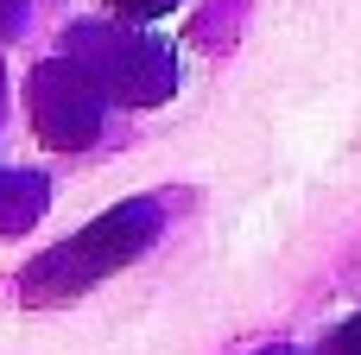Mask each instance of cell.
<instances>
[{"label": "cell", "instance_id": "2", "mask_svg": "<svg viewBox=\"0 0 361 355\" xmlns=\"http://www.w3.org/2000/svg\"><path fill=\"white\" fill-rule=\"evenodd\" d=\"M152 235H159V203H152V197H133V203L95 216L76 241L51 248V254L32 267L25 299H63V292H82V286L108 279V273H121L133 254H146Z\"/></svg>", "mask_w": 361, "mask_h": 355}, {"label": "cell", "instance_id": "5", "mask_svg": "<svg viewBox=\"0 0 361 355\" xmlns=\"http://www.w3.org/2000/svg\"><path fill=\"white\" fill-rule=\"evenodd\" d=\"M114 19H127V25H152V19H165L178 0H102Z\"/></svg>", "mask_w": 361, "mask_h": 355}, {"label": "cell", "instance_id": "4", "mask_svg": "<svg viewBox=\"0 0 361 355\" xmlns=\"http://www.w3.org/2000/svg\"><path fill=\"white\" fill-rule=\"evenodd\" d=\"M38 210H44V184L19 178V172H0V229H25Z\"/></svg>", "mask_w": 361, "mask_h": 355}, {"label": "cell", "instance_id": "3", "mask_svg": "<svg viewBox=\"0 0 361 355\" xmlns=\"http://www.w3.org/2000/svg\"><path fill=\"white\" fill-rule=\"evenodd\" d=\"M102 89L76 70V64H63V57H51V64H38V76H32V121H38V140L44 146H89L95 133H102Z\"/></svg>", "mask_w": 361, "mask_h": 355}, {"label": "cell", "instance_id": "1", "mask_svg": "<svg viewBox=\"0 0 361 355\" xmlns=\"http://www.w3.org/2000/svg\"><path fill=\"white\" fill-rule=\"evenodd\" d=\"M63 64H76L102 102H165L178 83V57L152 25H127V19H102V25H76L63 38Z\"/></svg>", "mask_w": 361, "mask_h": 355}, {"label": "cell", "instance_id": "6", "mask_svg": "<svg viewBox=\"0 0 361 355\" xmlns=\"http://www.w3.org/2000/svg\"><path fill=\"white\" fill-rule=\"evenodd\" d=\"M260 355H305V349H260Z\"/></svg>", "mask_w": 361, "mask_h": 355}]
</instances>
